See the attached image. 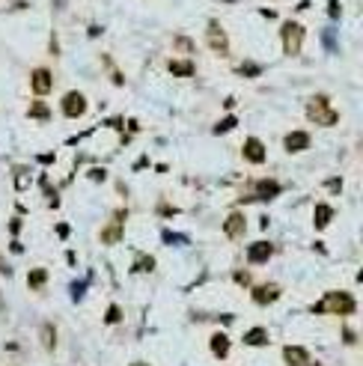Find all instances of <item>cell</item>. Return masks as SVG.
Listing matches in <instances>:
<instances>
[{
	"instance_id": "6da1fadb",
	"label": "cell",
	"mask_w": 363,
	"mask_h": 366,
	"mask_svg": "<svg viewBox=\"0 0 363 366\" xmlns=\"http://www.w3.org/2000/svg\"><path fill=\"white\" fill-rule=\"evenodd\" d=\"M307 116L313 119V122H319V125H334L340 116H337V110L331 107V98L325 95V92H319L310 104H307Z\"/></svg>"
},
{
	"instance_id": "5bb4252c",
	"label": "cell",
	"mask_w": 363,
	"mask_h": 366,
	"mask_svg": "<svg viewBox=\"0 0 363 366\" xmlns=\"http://www.w3.org/2000/svg\"><path fill=\"white\" fill-rule=\"evenodd\" d=\"M167 69H170L176 77H191V74L197 72V66H194L191 60H170V63H167Z\"/></svg>"
},
{
	"instance_id": "8992f818",
	"label": "cell",
	"mask_w": 363,
	"mask_h": 366,
	"mask_svg": "<svg viewBox=\"0 0 363 366\" xmlns=\"http://www.w3.org/2000/svg\"><path fill=\"white\" fill-rule=\"evenodd\" d=\"M244 229H247V218H244L241 212H232V215L223 220V235H226V238H241Z\"/></svg>"
},
{
	"instance_id": "d4e9b609",
	"label": "cell",
	"mask_w": 363,
	"mask_h": 366,
	"mask_svg": "<svg viewBox=\"0 0 363 366\" xmlns=\"http://www.w3.org/2000/svg\"><path fill=\"white\" fill-rule=\"evenodd\" d=\"M119 319H122V310H119L116 304H113V307H107V316H104V322H107V325H116Z\"/></svg>"
},
{
	"instance_id": "e0dca14e",
	"label": "cell",
	"mask_w": 363,
	"mask_h": 366,
	"mask_svg": "<svg viewBox=\"0 0 363 366\" xmlns=\"http://www.w3.org/2000/svg\"><path fill=\"white\" fill-rule=\"evenodd\" d=\"M212 352L223 361V358L229 355V337H226V334H215V337H212Z\"/></svg>"
},
{
	"instance_id": "3957f363",
	"label": "cell",
	"mask_w": 363,
	"mask_h": 366,
	"mask_svg": "<svg viewBox=\"0 0 363 366\" xmlns=\"http://www.w3.org/2000/svg\"><path fill=\"white\" fill-rule=\"evenodd\" d=\"M280 36H283V51H286L289 57H298V54H301V45H304V24L286 21Z\"/></svg>"
},
{
	"instance_id": "1f68e13d",
	"label": "cell",
	"mask_w": 363,
	"mask_h": 366,
	"mask_svg": "<svg viewBox=\"0 0 363 366\" xmlns=\"http://www.w3.org/2000/svg\"><path fill=\"white\" fill-rule=\"evenodd\" d=\"M131 366H149V364H143V361H137V364H131Z\"/></svg>"
},
{
	"instance_id": "603a6c76",
	"label": "cell",
	"mask_w": 363,
	"mask_h": 366,
	"mask_svg": "<svg viewBox=\"0 0 363 366\" xmlns=\"http://www.w3.org/2000/svg\"><path fill=\"white\" fill-rule=\"evenodd\" d=\"M259 72H262V69H259L256 63H241V66H238V74H247V77H256Z\"/></svg>"
},
{
	"instance_id": "f1b7e54d",
	"label": "cell",
	"mask_w": 363,
	"mask_h": 366,
	"mask_svg": "<svg viewBox=\"0 0 363 366\" xmlns=\"http://www.w3.org/2000/svg\"><path fill=\"white\" fill-rule=\"evenodd\" d=\"M235 283L238 286H250V274L247 271H235Z\"/></svg>"
},
{
	"instance_id": "44dd1931",
	"label": "cell",
	"mask_w": 363,
	"mask_h": 366,
	"mask_svg": "<svg viewBox=\"0 0 363 366\" xmlns=\"http://www.w3.org/2000/svg\"><path fill=\"white\" fill-rule=\"evenodd\" d=\"M27 185H30L27 167H15V188H18V191H27Z\"/></svg>"
},
{
	"instance_id": "5b68a950",
	"label": "cell",
	"mask_w": 363,
	"mask_h": 366,
	"mask_svg": "<svg viewBox=\"0 0 363 366\" xmlns=\"http://www.w3.org/2000/svg\"><path fill=\"white\" fill-rule=\"evenodd\" d=\"M63 113H66L69 119H80V116L86 113V98H83V92H66V95H63Z\"/></svg>"
},
{
	"instance_id": "f546056e",
	"label": "cell",
	"mask_w": 363,
	"mask_h": 366,
	"mask_svg": "<svg viewBox=\"0 0 363 366\" xmlns=\"http://www.w3.org/2000/svg\"><path fill=\"white\" fill-rule=\"evenodd\" d=\"M164 241L173 244V241H182V235H173V232H164Z\"/></svg>"
},
{
	"instance_id": "ba28073f",
	"label": "cell",
	"mask_w": 363,
	"mask_h": 366,
	"mask_svg": "<svg viewBox=\"0 0 363 366\" xmlns=\"http://www.w3.org/2000/svg\"><path fill=\"white\" fill-rule=\"evenodd\" d=\"M271 253H274L271 241H253V244L247 247V262H253V265H265V262L271 259Z\"/></svg>"
},
{
	"instance_id": "83f0119b",
	"label": "cell",
	"mask_w": 363,
	"mask_h": 366,
	"mask_svg": "<svg viewBox=\"0 0 363 366\" xmlns=\"http://www.w3.org/2000/svg\"><path fill=\"white\" fill-rule=\"evenodd\" d=\"M325 188H331V194H340L343 191V179H328Z\"/></svg>"
},
{
	"instance_id": "7a4b0ae2",
	"label": "cell",
	"mask_w": 363,
	"mask_h": 366,
	"mask_svg": "<svg viewBox=\"0 0 363 366\" xmlns=\"http://www.w3.org/2000/svg\"><path fill=\"white\" fill-rule=\"evenodd\" d=\"M355 310H358V301H355V295H349V292H328L325 301H322V313L352 316Z\"/></svg>"
},
{
	"instance_id": "7c38bea8",
	"label": "cell",
	"mask_w": 363,
	"mask_h": 366,
	"mask_svg": "<svg viewBox=\"0 0 363 366\" xmlns=\"http://www.w3.org/2000/svg\"><path fill=\"white\" fill-rule=\"evenodd\" d=\"M280 298V286H274V283H265V286H253V301L256 304H271V301H277Z\"/></svg>"
},
{
	"instance_id": "cb8c5ba5",
	"label": "cell",
	"mask_w": 363,
	"mask_h": 366,
	"mask_svg": "<svg viewBox=\"0 0 363 366\" xmlns=\"http://www.w3.org/2000/svg\"><path fill=\"white\" fill-rule=\"evenodd\" d=\"M235 122H238L235 116H226L223 122H218V125H215V134H226L229 128H235Z\"/></svg>"
},
{
	"instance_id": "7402d4cb",
	"label": "cell",
	"mask_w": 363,
	"mask_h": 366,
	"mask_svg": "<svg viewBox=\"0 0 363 366\" xmlns=\"http://www.w3.org/2000/svg\"><path fill=\"white\" fill-rule=\"evenodd\" d=\"M42 343H45L48 352L57 346V337H54V328H51V325H42Z\"/></svg>"
},
{
	"instance_id": "ffe728a7",
	"label": "cell",
	"mask_w": 363,
	"mask_h": 366,
	"mask_svg": "<svg viewBox=\"0 0 363 366\" xmlns=\"http://www.w3.org/2000/svg\"><path fill=\"white\" fill-rule=\"evenodd\" d=\"M27 113H30V116H33V119H48V116H51V107H48V104H45V101H33V104H30V110H27Z\"/></svg>"
},
{
	"instance_id": "4dcf8cb0",
	"label": "cell",
	"mask_w": 363,
	"mask_h": 366,
	"mask_svg": "<svg viewBox=\"0 0 363 366\" xmlns=\"http://www.w3.org/2000/svg\"><path fill=\"white\" fill-rule=\"evenodd\" d=\"M328 12H331V18H340V6H337V3H331Z\"/></svg>"
},
{
	"instance_id": "d6986e66",
	"label": "cell",
	"mask_w": 363,
	"mask_h": 366,
	"mask_svg": "<svg viewBox=\"0 0 363 366\" xmlns=\"http://www.w3.org/2000/svg\"><path fill=\"white\" fill-rule=\"evenodd\" d=\"M256 188H259V197H268V200L280 194V182H274V179H262Z\"/></svg>"
},
{
	"instance_id": "9c48e42d",
	"label": "cell",
	"mask_w": 363,
	"mask_h": 366,
	"mask_svg": "<svg viewBox=\"0 0 363 366\" xmlns=\"http://www.w3.org/2000/svg\"><path fill=\"white\" fill-rule=\"evenodd\" d=\"M30 86H33V92H36V95H48V92H51V86H54V74H51L48 69H36V72H33V77H30Z\"/></svg>"
},
{
	"instance_id": "9a60e30c",
	"label": "cell",
	"mask_w": 363,
	"mask_h": 366,
	"mask_svg": "<svg viewBox=\"0 0 363 366\" xmlns=\"http://www.w3.org/2000/svg\"><path fill=\"white\" fill-rule=\"evenodd\" d=\"M271 343V337H268V331L265 328H250L247 334H244V346H268Z\"/></svg>"
},
{
	"instance_id": "2e32d148",
	"label": "cell",
	"mask_w": 363,
	"mask_h": 366,
	"mask_svg": "<svg viewBox=\"0 0 363 366\" xmlns=\"http://www.w3.org/2000/svg\"><path fill=\"white\" fill-rule=\"evenodd\" d=\"M331 218H334V209H331L328 203H319V206H316V218H313L316 229H325V226L331 223Z\"/></svg>"
},
{
	"instance_id": "4fadbf2b",
	"label": "cell",
	"mask_w": 363,
	"mask_h": 366,
	"mask_svg": "<svg viewBox=\"0 0 363 366\" xmlns=\"http://www.w3.org/2000/svg\"><path fill=\"white\" fill-rule=\"evenodd\" d=\"M283 143H286V149H289V152H301V149H307V146H310V134H307V131H289Z\"/></svg>"
},
{
	"instance_id": "30bf717a",
	"label": "cell",
	"mask_w": 363,
	"mask_h": 366,
	"mask_svg": "<svg viewBox=\"0 0 363 366\" xmlns=\"http://www.w3.org/2000/svg\"><path fill=\"white\" fill-rule=\"evenodd\" d=\"M241 155H244V161H250V164H262V161H265V143H262V140H256V137L244 140Z\"/></svg>"
},
{
	"instance_id": "277c9868",
	"label": "cell",
	"mask_w": 363,
	"mask_h": 366,
	"mask_svg": "<svg viewBox=\"0 0 363 366\" xmlns=\"http://www.w3.org/2000/svg\"><path fill=\"white\" fill-rule=\"evenodd\" d=\"M206 42H209V48H212L215 54H229V39H226V33L220 30L218 21H209V27H206Z\"/></svg>"
},
{
	"instance_id": "52a82bcc",
	"label": "cell",
	"mask_w": 363,
	"mask_h": 366,
	"mask_svg": "<svg viewBox=\"0 0 363 366\" xmlns=\"http://www.w3.org/2000/svg\"><path fill=\"white\" fill-rule=\"evenodd\" d=\"M125 215H128V212H113V223H107V226L101 229V241H104V244H116V241L122 238V220H125Z\"/></svg>"
},
{
	"instance_id": "ac0fdd59",
	"label": "cell",
	"mask_w": 363,
	"mask_h": 366,
	"mask_svg": "<svg viewBox=\"0 0 363 366\" xmlns=\"http://www.w3.org/2000/svg\"><path fill=\"white\" fill-rule=\"evenodd\" d=\"M45 283H48V271H45V268H33V271L27 274V286H30V289H42Z\"/></svg>"
},
{
	"instance_id": "4316f807",
	"label": "cell",
	"mask_w": 363,
	"mask_h": 366,
	"mask_svg": "<svg viewBox=\"0 0 363 366\" xmlns=\"http://www.w3.org/2000/svg\"><path fill=\"white\" fill-rule=\"evenodd\" d=\"M137 262H140L137 271H152V268H155V259H152V256H140Z\"/></svg>"
},
{
	"instance_id": "484cf974",
	"label": "cell",
	"mask_w": 363,
	"mask_h": 366,
	"mask_svg": "<svg viewBox=\"0 0 363 366\" xmlns=\"http://www.w3.org/2000/svg\"><path fill=\"white\" fill-rule=\"evenodd\" d=\"M173 45H176V48H182V51H194V42H191V39H185V36H176V39H173Z\"/></svg>"
},
{
	"instance_id": "8fae6325",
	"label": "cell",
	"mask_w": 363,
	"mask_h": 366,
	"mask_svg": "<svg viewBox=\"0 0 363 366\" xmlns=\"http://www.w3.org/2000/svg\"><path fill=\"white\" fill-rule=\"evenodd\" d=\"M283 361H286V366H307L310 364V352L301 349V346H286L283 349Z\"/></svg>"
}]
</instances>
